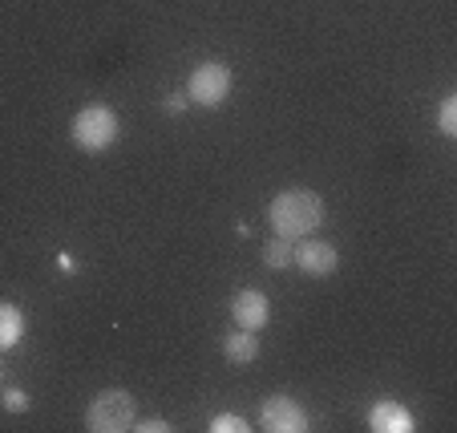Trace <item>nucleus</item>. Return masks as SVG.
Wrapping results in <instances>:
<instances>
[{
  "label": "nucleus",
  "instance_id": "f257e3e1",
  "mask_svg": "<svg viewBox=\"0 0 457 433\" xmlns=\"http://www.w3.org/2000/svg\"><path fill=\"white\" fill-rule=\"evenodd\" d=\"M268 219H271V227H276V235L295 243V239H308V235L324 223V203L316 199V191L295 187V191H284L271 199Z\"/></svg>",
  "mask_w": 457,
  "mask_h": 433
},
{
  "label": "nucleus",
  "instance_id": "f03ea898",
  "mask_svg": "<svg viewBox=\"0 0 457 433\" xmlns=\"http://www.w3.org/2000/svg\"><path fill=\"white\" fill-rule=\"evenodd\" d=\"M73 142H78L86 154H102V150L113 146V138H118V113L110 110V105H86V110L73 118Z\"/></svg>",
  "mask_w": 457,
  "mask_h": 433
},
{
  "label": "nucleus",
  "instance_id": "7ed1b4c3",
  "mask_svg": "<svg viewBox=\"0 0 457 433\" xmlns=\"http://www.w3.org/2000/svg\"><path fill=\"white\" fill-rule=\"evenodd\" d=\"M134 397L126 389H105L102 397H94L86 413V429L89 433H126L134 429Z\"/></svg>",
  "mask_w": 457,
  "mask_h": 433
},
{
  "label": "nucleus",
  "instance_id": "20e7f679",
  "mask_svg": "<svg viewBox=\"0 0 457 433\" xmlns=\"http://www.w3.org/2000/svg\"><path fill=\"white\" fill-rule=\"evenodd\" d=\"M227 94H231V70H227V65H219V61H203L199 70L190 73V86H187L190 102L219 105Z\"/></svg>",
  "mask_w": 457,
  "mask_h": 433
},
{
  "label": "nucleus",
  "instance_id": "39448f33",
  "mask_svg": "<svg viewBox=\"0 0 457 433\" xmlns=\"http://www.w3.org/2000/svg\"><path fill=\"white\" fill-rule=\"evenodd\" d=\"M259 425L268 433H303L308 429V417H303V409L295 405V397L276 393V397H268L259 405Z\"/></svg>",
  "mask_w": 457,
  "mask_h": 433
},
{
  "label": "nucleus",
  "instance_id": "423d86ee",
  "mask_svg": "<svg viewBox=\"0 0 457 433\" xmlns=\"http://www.w3.org/2000/svg\"><path fill=\"white\" fill-rule=\"evenodd\" d=\"M337 247L332 243H320V239H303L300 247H295V268L303 271V276H332L337 271Z\"/></svg>",
  "mask_w": 457,
  "mask_h": 433
},
{
  "label": "nucleus",
  "instance_id": "0eeeda50",
  "mask_svg": "<svg viewBox=\"0 0 457 433\" xmlns=\"http://www.w3.org/2000/svg\"><path fill=\"white\" fill-rule=\"evenodd\" d=\"M231 316H235V324H239V329L259 332L263 324H268V316H271V304H268V296H263V292L243 287V292L231 300Z\"/></svg>",
  "mask_w": 457,
  "mask_h": 433
},
{
  "label": "nucleus",
  "instance_id": "6e6552de",
  "mask_svg": "<svg viewBox=\"0 0 457 433\" xmlns=\"http://www.w3.org/2000/svg\"><path fill=\"white\" fill-rule=\"evenodd\" d=\"M369 429L372 433H413L417 421L401 401H377V405L369 409Z\"/></svg>",
  "mask_w": 457,
  "mask_h": 433
},
{
  "label": "nucleus",
  "instance_id": "1a4fd4ad",
  "mask_svg": "<svg viewBox=\"0 0 457 433\" xmlns=\"http://www.w3.org/2000/svg\"><path fill=\"white\" fill-rule=\"evenodd\" d=\"M25 337V312L17 304H0V353H9Z\"/></svg>",
  "mask_w": 457,
  "mask_h": 433
},
{
  "label": "nucleus",
  "instance_id": "9d476101",
  "mask_svg": "<svg viewBox=\"0 0 457 433\" xmlns=\"http://www.w3.org/2000/svg\"><path fill=\"white\" fill-rule=\"evenodd\" d=\"M223 353L231 356L235 364H247V361H255V353H259V337L251 329H239V332H231V337L223 340Z\"/></svg>",
  "mask_w": 457,
  "mask_h": 433
},
{
  "label": "nucleus",
  "instance_id": "9b49d317",
  "mask_svg": "<svg viewBox=\"0 0 457 433\" xmlns=\"http://www.w3.org/2000/svg\"><path fill=\"white\" fill-rule=\"evenodd\" d=\"M287 263H295V243L284 239V235H276V239L268 243V268H287Z\"/></svg>",
  "mask_w": 457,
  "mask_h": 433
},
{
  "label": "nucleus",
  "instance_id": "f8f14e48",
  "mask_svg": "<svg viewBox=\"0 0 457 433\" xmlns=\"http://www.w3.org/2000/svg\"><path fill=\"white\" fill-rule=\"evenodd\" d=\"M251 429V421H243V417H235V413H219L215 421H211V433H247Z\"/></svg>",
  "mask_w": 457,
  "mask_h": 433
},
{
  "label": "nucleus",
  "instance_id": "ddd939ff",
  "mask_svg": "<svg viewBox=\"0 0 457 433\" xmlns=\"http://www.w3.org/2000/svg\"><path fill=\"white\" fill-rule=\"evenodd\" d=\"M441 134H445V138L457 134V94H449L445 102H441Z\"/></svg>",
  "mask_w": 457,
  "mask_h": 433
},
{
  "label": "nucleus",
  "instance_id": "4468645a",
  "mask_svg": "<svg viewBox=\"0 0 457 433\" xmlns=\"http://www.w3.org/2000/svg\"><path fill=\"white\" fill-rule=\"evenodd\" d=\"M4 409H9V413H25V409H29V393L4 389Z\"/></svg>",
  "mask_w": 457,
  "mask_h": 433
},
{
  "label": "nucleus",
  "instance_id": "2eb2a0df",
  "mask_svg": "<svg viewBox=\"0 0 457 433\" xmlns=\"http://www.w3.org/2000/svg\"><path fill=\"white\" fill-rule=\"evenodd\" d=\"M138 429H146V433H166V429H170V425H166L162 417H150V421H142Z\"/></svg>",
  "mask_w": 457,
  "mask_h": 433
},
{
  "label": "nucleus",
  "instance_id": "dca6fc26",
  "mask_svg": "<svg viewBox=\"0 0 457 433\" xmlns=\"http://www.w3.org/2000/svg\"><path fill=\"white\" fill-rule=\"evenodd\" d=\"M166 110H170V113H182V110H187V97H170V102H166Z\"/></svg>",
  "mask_w": 457,
  "mask_h": 433
},
{
  "label": "nucleus",
  "instance_id": "f3484780",
  "mask_svg": "<svg viewBox=\"0 0 457 433\" xmlns=\"http://www.w3.org/2000/svg\"><path fill=\"white\" fill-rule=\"evenodd\" d=\"M57 268H61V271H73L78 263H73V255H57Z\"/></svg>",
  "mask_w": 457,
  "mask_h": 433
},
{
  "label": "nucleus",
  "instance_id": "a211bd4d",
  "mask_svg": "<svg viewBox=\"0 0 457 433\" xmlns=\"http://www.w3.org/2000/svg\"><path fill=\"white\" fill-rule=\"evenodd\" d=\"M0 381H4V369H0Z\"/></svg>",
  "mask_w": 457,
  "mask_h": 433
}]
</instances>
